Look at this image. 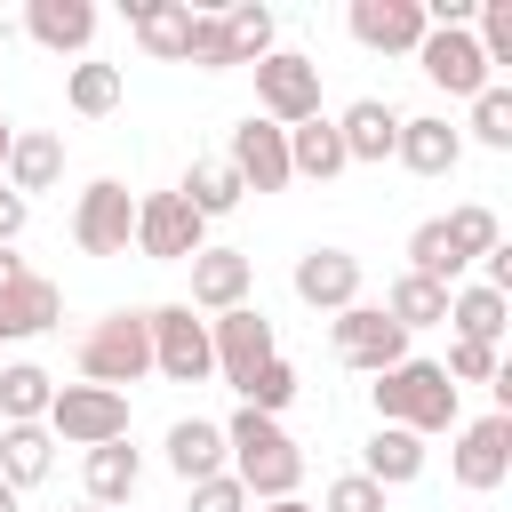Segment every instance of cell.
<instances>
[{"label": "cell", "instance_id": "1", "mask_svg": "<svg viewBox=\"0 0 512 512\" xmlns=\"http://www.w3.org/2000/svg\"><path fill=\"white\" fill-rule=\"evenodd\" d=\"M224 456H232V480L248 496H264V504L296 496V480H304V448L280 432V416H256V408H240L224 424Z\"/></svg>", "mask_w": 512, "mask_h": 512}, {"label": "cell", "instance_id": "2", "mask_svg": "<svg viewBox=\"0 0 512 512\" xmlns=\"http://www.w3.org/2000/svg\"><path fill=\"white\" fill-rule=\"evenodd\" d=\"M368 392H376V416L400 424V432H416V440L456 424V384L440 376V360H400V368H384Z\"/></svg>", "mask_w": 512, "mask_h": 512}, {"label": "cell", "instance_id": "3", "mask_svg": "<svg viewBox=\"0 0 512 512\" xmlns=\"http://www.w3.org/2000/svg\"><path fill=\"white\" fill-rule=\"evenodd\" d=\"M144 368H152V328H144V312H104V320L80 336V384L120 392V384H136Z\"/></svg>", "mask_w": 512, "mask_h": 512}, {"label": "cell", "instance_id": "4", "mask_svg": "<svg viewBox=\"0 0 512 512\" xmlns=\"http://www.w3.org/2000/svg\"><path fill=\"white\" fill-rule=\"evenodd\" d=\"M256 104L272 128H296V120H320V64L296 56V48H272L256 56Z\"/></svg>", "mask_w": 512, "mask_h": 512}, {"label": "cell", "instance_id": "5", "mask_svg": "<svg viewBox=\"0 0 512 512\" xmlns=\"http://www.w3.org/2000/svg\"><path fill=\"white\" fill-rule=\"evenodd\" d=\"M48 432L72 440V448H104V440H128V392H104V384H64L48 400Z\"/></svg>", "mask_w": 512, "mask_h": 512}, {"label": "cell", "instance_id": "6", "mask_svg": "<svg viewBox=\"0 0 512 512\" xmlns=\"http://www.w3.org/2000/svg\"><path fill=\"white\" fill-rule=\"evenodd\" d=\"M136 248L160 264H192L208 248V216H192L184 192H144L136 200Z\"/></svg>", "mask_w": 512, "mask_h": 512}, {"label": "cell", "instance_id": "7", "mask_svg": "<svg viewBox=\"0 0 512 512\" xmlns=\"http://www.w3.org/2000/svg\"><path fill=\"white\" fill-rule=\"evenodd\" d=\"M144 328H152V368H160V376L200 384V376L216 368V352H208V320H192V304H152Z\"/></svg>", "mask_w": 512, "mask_h": 512}, {"label": "cell", "instance_id": "8", "mask_svg": "<svg viewBox=\"0 0 512 512\" xmlns=\"http://www.w3.org/2000/svg\"><path fill=\"white\" fill-rule=\"evenodd\" d=\"M72 240H80L88 256H128V240H136V200H128L120 176H96V184L80 192V208H72Z\"/></svg>", "mask_w": 512, "mask_h": 512}, {"label": "cell", "instance_id": "9", "mask_svg": "<svg viewBox=\"0 0 512 512\" xmlns=\"http://www.w3.org/2000/svg\"><path fill=\"white\" fill-rule=\"evenodd\" d=\"M224 168L240 176V192H288V184H296V176H288V128H272L264 112H248V120L232 128Z\"/></svg>", "mask_w": 512, "mask_h": 512}, {"label": "cell", "instance_id": "10", "mask_svg": "<svg viewBox=\"0 0 512 512\" xmlns=\"http://www.w3.org/2000/svg\"><path fill=\"white\" fill-rule=\"evenodd\" d=\"M336 360H344V368L384 376V368H400V360H408V328H392V320H384V304H344V312H336Z\"/></svg>", "mask_w": 512, "mask_h": 512}, {"label": "cell", "instance_id": "11", "mask_svg": "<svg viewBox=\"0 0 512 512\" xmlns=\"http://www.w3.org/2000/svg\"><path fill=\"white\" fill-rule=\"evenodd\" d=\"M208 352H216L224 384L240 392V384H248V376H256V368H264L280 344H272V320H264L256 304H240V312H216V320H208Z\"/></svg>", "mask_w": 512, "mask_h": 512}, {"label": "cell", "instance_id": "12", "mask_svg": "<svg viewBox=\"0 0 512 512\" xmlns=\"http://www.w3.org/2000/svg\"><path fill=\"white\" fill-rule=\"evenodd\" d=\"M456 488L464 496H488V488H504V472H512V416H480V424H464L456 432Z\"/></svg>", "mask_w": 512, "mask_h": 512}, {"label": "cell", "instance_id": "13", "mask_svg": "<svg viewBox=\"0 0 512 512\" xmlns=\"http://www.w3.org/2000/svg\"><path fill=\"white\" fill-rule=\"evenodd\" d=\"M416 56H424V72H432L448 96H480V88H488V56H480L472 32H440V24H432V32L416 40Z\"/></svg>", "mask_w": 512, "mask_h": 512}, {"label": "cell", "instance_id": "14", "mask_svg": "<svg viewBox=\"0 0 512 512\" xmlns=\"http://www.w3.org/2000/svg\"><path fill=\"white\" fill-rule=\"evenodd\" d=\"M432 24H424V0H352V40L360 48H408L416 56V40H424Z\"/></svg>", "mask_w": 512, "mask_h": 512}, {"label": "cell", "instance_id": "15", "mask_svg": "<svg viewBox=\"0 0 512 512\" xmlns=\"http://www.w3.org/2000/svg\"><path fill=\"white\" fill-rule=\"evenodd\" d=\"M296 296L320 304V312L360 304V256H344V248H304V256H296Z\"/></svg>", "mask_w": 512, "mask_h": 512}, {"label": "cell", "instance_id": "16", "mask_svg": "<svg viewBox=\"0 0 512 512\" xmlns=\"http://www.w3.org/2000/svg\"><path fill=\"white\" fill-rule=\"evenodd\" d=\"M336 144H344V160H392L400 112H392L384 96H352V104L336 112Z\"/></svg>", "mask_w": 512, "mask_h": 512}, {"label": "cell", "instance_id": "17", "mask_svg": "<svg viewBox=\"0 0 512 512\" xmlns=\"http://www.w3.org/2000/svg\"><path fill=\"white\" fill-rule=\"evenodd\" d=\"M248 280H256V264L240 248H200L192 256V304L200 312H240L248 304Z\"/></svg>", "mask_w": 512, "mask_h": 512}, {"label": "cell", "instance_id": "18", "mask_svg": "<svg viewBox=\"0 0 512 512\" xmlns=\"http://www.w3.org/2000/svg\"><path fill=\"white\" fill-rule=\"evenodd\" d=\"M392 160H400V168H416V176H448V168L464 160V136H456L440 112H416V120H400Z\"/></svg>", "mask_w": 512, "mask_h": 512}, {"label": "cell", "instance_id": "19", "mask_svg": "<svg viewBox=\"0 0 512 512\" xmlns=\"http://www.w3.org/2000/svg\"><path fill=\"white\" fill-rule=\"evenodd\" d=\"M128 24H136V48H144V56L184 64V40H192V0H128Z\"/></svg>", "mask_w": 512, "mask_h": 512}, {"label": "cell", "instance_id": "20", "mask_svg": "<svg viewBox=\"0 0 512 512\" xmlns=\"http://www.w3.org/2000/svg\"><path fill=\"white\" fill-rule=\"evenodd\" d=\"M64 176V136H48V128H16L8 136V192L24 200V192H48Z\"/></svg>", "mask_w": 512, "mask_h": 512}, {"label": "cell", "instance_id": "21", "mask_svg": "<svg viewBox=\"0 0 512 512\" xmlns=\"http://www.w3.org/2000/svg\"><path fill=\"white\" fill-rule=\"evenodd\" d=\"M168 472L192 488V480H216L224 472V424H208V416H184V424H168Z\"/></svg>", "mask_w": 512, "mask_h": 512}, {"label": "cell", "instance_id": "22", "mask_svg": "<svg viewBox=\"0 0 512 512\" xmlns=\"http://www.w3.org/2000/svg\"><path fill=\"white\" fill-rule=\"evenodd\" d=\"M416 472H424V440L400 432V424H376L368 448H360V480H376V488H408Z\"/></svg>", "mask_w": 512, "mask_h": 512}, {"label": "cell", "instance_id": "23", "mask_svg": "<svg viewBox=\"0 0 512 512\" xmlns=\"http://www.w3.org/2000/svg\"><path fill=\"white\" fill-rule=\"evenodd\" d=\"M56 320H64V288H56V280L24 272L16 288H0V336H40V328H56Z\"/></svg>", "mask_w": 512, "mask_h": 512}, {"label": "cell", "instance_id": "24", "mask_svg": "<svg viewBox=\"0 0 512 512\" xmlns=\"http://www.w3.org/2000/svg\"><path fill=\"white\" fill-rule=\"evenodd\" d=\"M24 32H32L40 48H56V56H72V48H88L96 8H88V0H32V8H24Z\"/></svg>", "mask_w": 512, "mask_h": 512}, {"label": "cell", "instance_id": "25", "mask_svg": "<svg viewBox=\"0 0 512 512\" xmlns=\"http://www.w3.org/2000/svg\"><path fill=\"white\" fill-rule=\"evenodd\" d=\"M48 464H56V432L48 424H0V480L8 488L48 480Z\"/></svg>", "mask_w": 512, "mask_h": 512}, {"label": "cell", "instance_id": "26", "mask_svg": "<svg viewBox=\"0 0 512 512\" xmlns=\"http://www.w3.org/2000/svg\"><path fill=\"white\" fill-rule=\"evenodd\" d=\"M352 160H344V144H336V120H296L288 128V176H344Z\"/></svg>", "mask_w": 512, "mask_h": 512}, {"label": "cell", "instance_id": "27", "mask_svg": "<svg viewBox=\"0 0 512 512\" xmlns=\"http://www.w3.org/2000/svg\"><path fill=\"white\" fill-rule=\"evenodd\" d=\"M136 480H144V464H136V448L128 440H104V448H88V504H128L136 496Z\"/></svg>", "mask_w": 512, "mask_h": 512}, {"label": "cell", "instance_id": "28", "mask_svg": "<svg viewBox=\"0 0 512 512\" xmlns=\"http://www.w3.org/2000/svg\"><path fill=\"white\" fill-rule=\"evenodd\" d=\"M176 192H184V208H192V216H232V208L248 200V192H240V176H232L224 160H208V152L184 168V184H176Z\"/></svg>", "mask_w": 512, "mask_h": 512}, {"label": "cell", "instance_id": "29", "mask_svg": "<svg viewBox=\"0 0 512 512\" xmlns=\"http://www.w3.org/2000/svg\"><path fill=\"white\" fill-rule=\"evenodd\" d=\"M504 312H512V296H496V288H448V328L464 344H496L504 336Z\"/></svg>", "mask_w": 512, "mask_h": 512}, {"label": "cell", "instance_id": "30", "mask_svg": "<svg viewBox=\"0 0 512 512\" xmlns=\"http://www.w3.org/2000/svg\"><path fill=\"white\" fill-rule=\"evenodd\" d=\"M48 400H56L48 368H32V360H8V368H0V424H40Z\"/></svg>", "mask_w": 512, "mask_h": 512}, {"label": "cell", "instance_id": "31", "mask_svg": "<svg viewBox=\"0 0 512 512\" xmlns=\"http://www.w3.org/2000/svg\"><path fill=\"white\" fill-rule=\"evenodd\" d=\"M384 320H392V328H432V320H448V288L400 272V280L384 288Z\"/></svg>", "mask_w": 512, "mask_h": 512}, {"label": "cell", "instance_id": "32", "mask_svg": "<svg viewBox=\"0 0 512 512\" xmlns=\"http://www.w3.org/2000/svg\"><path fill=\"white\" fill-rule=\"evenodd\" d=\"M64 104H72L80 120H104V112H120V64H72V80H64Z\"/></svg>", "mask_w": 512, "mask_h": 512}, {"label": "cell", "instance_id": "33", "mask_svg": "<svg viewBox=\"0 0 512 512\" xmlns=\"http://www.w3.org/2000/svg\"><path fill=\"white\" fill-rule=\"evenodd\" d=\"M408 272L416 280H432V288H456V248H448V232H440V216H424L416 232H408Z\"/></svg>", "mask_w": 512, "mask_h": 512}, {"label": "cell", "instance_id": "34", "mask_svg": "<svg viewBox=\"0 0 512 512\" xmlns=\"http://www.w3.org/2000/svg\"><path fill=\"white\" fill-rule=\"evenodd\" d=\"M440 232H448V248H456V264H472V256H488L504 232H496V208H480V200H464V208H448L440 216Z\"/></svg>", "mask_w": 512, "mask_h": 512}, {"label": "cell", "instance_id": "35", "mask_svg": "<svg viewBox=\"0 0 512 512\" xmlns=\"http://www.w3.org/2000/svg\"><path fill=\"white\" fill-rule=\"evenodd\" d=\"M216 16H224V40H232V56H240V64L272 56V8H256V0H232V8H216Z\"/></svg>", "mask_w": 512, "mask_h": 512}, {"label": "cell", "instance_id": "36", "mask_svg": "<svg viewBox=\"0 0 512 512\" xmlns=\"http://www.w3.org/2000/svg\"><path fill=\"white\" fill-rule=\"evenodd\" d=\"M288 400H296V368H288V360L272 352V360H264V368H256V376L240 384V408H256V416H280Z\"/></svg>", "mask_w": 512, "mask_h": 512}, {"label": "cell", "instance_id": "37", "mask_svg": "<svg viewBox=\"0 0 512 512\" xmlns=\"http://www.w3.org/2000/svg\"><path fill=\"white\" fill-rule=\"evenodd\" d=\"M472 136H480V144H496V152H512V88H496V80H488V88L472 96Z\"/></svg>", "mask_w": 512, "mask_h": 512}, {"label": "cell", "instance_id": "38", "mask_svg": "<svg viewBox=\"0 0 512 512\" xmlns=\"http://www.w3.org/2000/svg\"><path fill=\"white\" fill-rule=\"evenodd\" d=\"M184 64H200V72H232V64H240V56H232V40H224V16H192Z\"/></svg>", "mask_w": 512, "mask_h": 512}, {"label": "cell", "instance_id": "39", "mask_svg": "<svg viewBox=\"0 0 512 512\" xmlns=\"http://www.w3.org/2000/svg\"><path fill=\"white\" fill-rule=\"evenodd\" d=\"M472 16H480V56H488V72L512 64V0H472Z\"/></svg>", "mask_w": 512, "mask_h": 512}, {"label": "cell", "instance_id": "40", "mask_svg": "<svg viewBox=\"0 0 512 512\" xmlns=\"http://www.w3.org/2000/svg\"><path fill=\"white\" fill-rule=\"evenodd\" d=\"M312 512H384V488L360 480V472H344V480H328V496H320Z\"/></svg>", "mask_w": 512, "mask_h": 512}, {"label": "cell", "instance_id": "41", "mask_svg": "<svg viewBox=\"0 0 512 512\" xmlns=\"http://www.w3.org/2000/svg\"><path fill=\"white\" fill-rule=\"evenodd\" d=\"M440 376H448V384H488V376H496V344H464V336H456Z\"/></svg>", "mask_w": 512, "mask_h": 512}, {"label": "cell", "instance_id": "42", "mask_svg": "<svg viewBox=\"0 0 512 512\" xmlns=\"http://www.w3.org/2000/svg\"><path fill=\"white\" fill-rule=\"evenodd\" d=\"M192 512H248V488H240L232 472H216V480H192Z\"/></svg>", "mask_w": 512, "mask_h": 512}, {"label": "cell", "instance_id": "43", "mask_svg": "<svg viewBox=\"0 0 512 512\" xmlns=\"http://www.w3.org/2000/svg\"><path fill=\"white\" fill-rule=\"evenodd\" d=\"M16 232H24V200L0 184V248H16Z\"/></svg>", "mask_w": 512, "mask_h": 512}, {"label": "cell", "instance_id": "44", "mask_svg": "<svg viewBox=\"0 0 512 512\" xmlns=\"http://www.w3.org/2000/svg\"><path fill=\"white\" fill-rule=\"evenodd\" d=\"M16 280H24V256H16V248H0V288H16Z\"/></svg>", "mask_w": 512, "mask_h": 512}, {"label": "cell", "instance_id": "45", "mask_svg": "<svg viewBox=\"0 0 512 512\" xmlns=\"http://www.w3.org/2000/svg\"><path fill=\"white\" fill-rule=\"evenodd\" d=\"M264 512H312V504H296V496H280V504H264Z\"/></svg>", "mask_w": 512, "mask_h": 512}, {"label": "cell", "instance_id": "46", "mask_svg": "<svg viewBox=\"0 0 512 512\" xmlns=\"http://www.w3.org/2000/svg\"><path fill=\"white\" fill-rule=\"evenodd\" d=\"M0 512H16V488H8V480H0Z\"/></svg>", "mask_w": 512, "mask_h": 512}, {"label": "cell", "instance_id": "47", "mask_svg": "<svg viewBox=\"0 0 512 512\" xmlns=\"http://www.w3.org/2000/svg\"><path fill=\"white\" fill-rule=\"evenodd\" d=\"M8 136H16V128H8V120H0V168H8Z\"/></svg>", "mask_w": 512, "mask_h": 512}, {"label": "cell", "instance_id": "48", "mask_svg": "<svg viewBox=\"0 0 512 512\" xmlns=\"http://www.w3.org/2000/svg\"><path fill=\"white\" fill-rule=\"evenodd\" d=\"M72 512H104V504H72Z\"/></svg>", "mask_w": 512, "mask_h": 512}]
</instances>
